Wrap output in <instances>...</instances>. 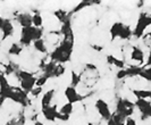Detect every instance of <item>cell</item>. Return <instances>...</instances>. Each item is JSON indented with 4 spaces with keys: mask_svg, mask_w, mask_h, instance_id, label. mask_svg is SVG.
Segmentation results:
<instances>
[{
    "mask_svg": "<svg viewBox=\"0 0 151 125\" xmlns=\"http://www.w3.org/2000/svg\"><path fill=\"white\" fill-rule=\"evenodd\" d=\"M1 32H2V38H1V40L4 41V40H6L7 38L12 37L13 35V33H14V24L12 23L10 20H4V24H2V26H1Z\"/></svg>",
    "mask_w": 151,
    "mask_h": 125,
    "instance_id": "52a82bcc",
    "label": "cell"
},
{
    "mask_svg": "<svg viewBox=\"0 0 151 125\" xmlns=\"http://www.w3.org/2000/svg\"><path fill=\"white\" fill-rule=\"evenodd\" d=\"M74 111V106H73V103H66L65 105H63L60 108V111H58L60 114H64V115H67V116H70L72 115V113Z\"/></svg>",
    "mask_w": 151,
    "mask_h": 125,
    "instance_id": "44dd1931",
    "label": "cell"
},
{
    "mask_svg": "<svg viewBox=\"0 0 151 125\" xmlns=\"http://www.w3.org/2000/svg\"><path fill=\"white\" fill-rule=\"evenodd\" d=\"M57 106H49V107H45L42 108V114L47 121L49 122H55L56 121V114H57Z\"/></svg>",
    "mask_w": 151,
    "mask_h": 125,
    "instance_id": "ba28073f",
    "label": "cell"
},
{
    "mask_svg": "<svg viewBox=\"0 0 151 125\" xmlns=\"http://www.w3.org/2000/svg\"><path fill=\"white\" fill-rule=\"evenodd\" d=\"M55 16L58 18V20H60V22H65L66 20L68 18V15L67 13H65L64 10H57L56 13H55Z\"/></svg>",
    "mask_w": 151,
    "mask_h": 125,
    "instance_id": "f1b7e54d",
    "label": "cell"
},
{
    "mask_svg": "<svg viewBox=\"0 0 151 125\" xmlns=\"http://www.w3.org/2000/svg\"><path fill=\"white\" fill-rule=\"evenodd\" d=\"M70 116H67V115H64V114H60L59 111H57V114H56V119H60L63 122H66L69 119Z\"/></svg>",
    "mask_w": 151,
    "mask_h": 125,
    "instance_id": "f546056e",
    "label": "cell"
},
{
    "mask_svg": "<svg viewBox=\"0 0 151 125\" xmlns=\"http://www.w3.org/2000/svg\"><path fill=\"white\" fill-rule=\"evenodd\" d=\"M96 109L98 111L99 115L101 116L102 119H105V121H108L110 116H111V111H110V107H109V105L105 101V100H102V99H98L97 101H96Z\"/></svg>",
    "mask_w": 151,
    "mask_h": 125,
    "instance_id": "5b68a950",
    "label": "cell"
},
{
    "mask_svg": "<svg viewBox=\"0 0 151 125\" xmlns=\"http://www.w3.org/2000/svg\"><path fill=\"white\" fill-rule=\"evenodd\" d=\"M42 23H43L42 16L39 13H35L34 15H32V26H34L37 29H41L42 27Z\"/></svg>",
    "mask_w": 151,
    "mask_h": 125,
    "instance_id": "ffe728a7",
    "label": "cell"
},
{
    "mask_svg": "<svg viewBox=\"0 0 151 125\" xmlns=\"http://www.w3.org/2000/svg\"><path fill=\"white\" fill-rule=\"evenodd\" d=\"M131 58L132 60H135L139 63L144 61V51H142V49H140L139 47H132V51H131Z\"/></svg>",
    "mask_w": 151,
    "mask_h": 125,
    "instance_id": "7c38bea8",
    "label": "cell"
},
{
    "mask_svg": "<svg viewBox=\"0 0 151 125\" xmlns=\"http://www.w3.org/2000/svg\"><path fill=\"white\" fill-rule=\"evenodd\" d=\"M123 27H124V24H123L122 22H116L111 25V27H110V37H111V41H114L116 38L119 37V34H121Z\"/></svg>",
    "mask_w": 151,
    "mask_h": 125,
    "instance_id": "4fadbf2b",
    "label": "cell"
},
{
    "mask_svg": "<svg viewBox=\"0 0 151 125\" xmlns=\"http://www.w3.org/2000/svg\"><path fill=\"white\" fill-rule=\"evenodd\" d=\"M92 4H98V2H97V1H82V2H80L77 6H75V8L73 9L72 13H77V12H80L81 9L88 7V6H90Z\"/></svg>",
    "mask_w": 151,
    "mask_h": 125,
    "instance_id": "d4e9b609",
    "label": "cell"
},
{
    "mask_svg": "<svg viewBox=\"0 0 151 125\" xmlns=\"http://www.w3.org/2000/svg\"><path fill=\"white\" fill-rule=\"evenodd\" d=\"M106 59H107V63L109 65H114V66H116L117 68H119V69L125 68V61L119 58H117V57H115L113 55H108Z\"/></svg>",
    "mask_w": 151,
    "mask_h": 125,
    "instance_id": "5bb4252c",
    "label": "cell"
},
{
    "mask_svg": "<svg viewBox=\"0 0 151 125\" xmlns=\"http://www.w3.org/2000/svg\"><path fill=\"white\" fill-rule=\"evenodd\" d=\"M134 109H135L134 103L129 101V99H123V98L118 99L117 105H116V113L117 114H119L125 118L131 117V115H133V113H134Z\"/></svg>",
    "mask_w": 151,
    "mask_h": 125,
    "instance_id": "3957f363",
    "label": "cell"
},
{
    "mask_svg": "<svg viewBox=\"0 0 151 125\" xmlns=\"http://www.w3.org/2000/svg\"><path fill=\"white\" fill-rule=\"evenodd\" d=\"M133 35V33H132V30L129 26H126V25H124V27L122 30L121 34H119V39L122 40H129V38Z\"/></svg>",
    "mask_w": 151,
    "mask_h": 125,
    "instance_id": "7402d4cb",
    "label": "cell"
},
{
    "mask_svg": "<svg viewBox=\"0 0 151 125\" xmlns=\"http://www.w3.org/2000/svg\"><path fill=\"white\" fill-rule=\"evenodd\" d=\"M34 125H45L42 122H40V121H37V122H34Z\"/></svg>",
    "mask_w": 151,
    "mask_h": 125,
    "instance_id": "d590c367",
    "label": "cell"
},
{
    "mask_svg": "<svg viewBox=\"0 0 151 125\" xmlns=\"http://www.w3.org/2000/svg\"><path fill=\"white\" fill-rule=\"evenodd\" d=\"M35 81H37V77H34V76L29 79V80H23V81H21V87L19 88L22 89L26 95H29L32 91V89L35 87Z\"/></svg>",
    "mask_w": 151,
    "mask_h": 125,
    "instance_id": "30bf717a",
    "label": "cell"
},
{
    "mask_svg": "<svg viewBox=\"0 0 151 125\" xmlns=\"http://www.w3.org/2000/svg\"><path fill=\"white\" fill-rule=\"evenodd\" d=\"M4 20H5V18H2V17H1V15H0V29H1L2 24H4Z\"/></svg>",
    "mask_w": 151,
    "mask_h": 125,
    "instance_id": "e575fe53",
    "label": "cell"
},
{
    "mask_svg": "<svg viewBox=\"0 0 151 125\" xmlns=\"http://www.w3.org/2000/svg\"><path fill=\"white\" fill-rule=\"evenodd\" d=\"M49 79L45 76V75H41V76H39L38 79H37V81H35V87H39V88H42L43 85H45L47 81H48Z\"/></svg>",
    "mask_w": 151,
    "mask_h": 125,
    "instance_id": "83f0119b",
    "label": "cell"
},
{
    "mask_svg": "<svg viewBox=\"0 0 151 125\" xmlns=\"http://www.w3.org/2000/svg\"><path fill=\"white\" fill-rule=\"evenodd\" d=\"M23 51V47L19 43H13L9 49H8V53L10 56H19Z\"/></svg>",
    "mask_w": 151,
    "mask_h": 125,
    "instance_id": "d6986e66",
    "label": "cell"
},
{
    "mask_svg": "<svg viewBox=\"0 0 151 125\" xmlns=\"http://www.w3.org/2000/svg\"><path fill=\"white\" fill-rule=\"evenodd\" d=\"M132 93L136 97V99H148L151 97L150 90H142V89H133Z\"/></svg>",
    "mask_w": 151,
    "mask_h": 125,
    "instance_id": "2e32d148",
    "label": "cell"
},
{
    "mask_svg": "<svg viewBox=\"0 0 151 125\" xmlns=\"http://www.w3.org/2000/svg\"><path fill=\"white\" fill-rule=\"evenodd\" d=\"M107 125H124L125 124V117H123L122 115L117 114V113H114L111 114L110 118L107 121Z\"/></svg>",
    "mask_w": 151,
    "mask_h": 125,
    "instance_id": "9a60e30c",
    "label": "cell"
},
{
    "mask_svg": "<svg viewBox=\"0 0 151 125\" xmlns=\"http://www.w3.org/2000/svg\"><path fill=\"white\" fill-rule=\"evenodd\" d=\"M33 47H34V49H35L37 51L41 52V53H45L47 50H48V48H47V46H45V42L43 39H39V40L33 41Z\"/></svg>",
    "mask_w": 151,
    "mask_h": 125,
    "instance_id": "ac0fdd59",
    "label": "cell"
},
{
    "mask_svg": "<svg viewBox=\"0 0 151 125\" xmlns=\"http://www.w3.org/2000/svg\"><path fill=\"white\" fill-rule=\"evenodd\" d=\"M143 66H131L129 68H125L126 71V77H135L139 76V74L141 73Z\"/></svg>",
    "mask_w": 151,
    "mask_h": 125,
    "instance_id": "e0dca14e",
    "label": "cell"
},
{
    "mask_svg": "<svg viewBox=\"0 0 151 125\" xmlns=\"http://www.w3.org/2000/svg\"><path fill=\"white\" fill-rule=\"evenodd\" d=\"M31 77H33V74L30 73V72H26V71H19L18 72V79H19V81L29 80Z\"/></svg>",
    "mask_w": 151,
    "mask_h": 125,
    "instance_id": "4316f807",
    "label": "cell"
},
{
    "mask_svg": "<svg viewBox=\"0 0 151 125\" xmlns=\"http://www.w3.org/2000/svg\"><path fill=\"white\" fill-rule=\"evenodd\" d=\"M64 73H65V66H64L63 64L56 65V66H55V69H53L52 77H59L61 75H64Z\"/></svg>",
    "mask_w": 151,
    "mask_h": 125,
    "instance_id": "cb8c5ba5",
    "label": "cell"
},
{
    "mask_svg": "<svg viewBox=\"0 0 151 125\" xmlns=\"http://www.w3.org/2000/svg\"><path fill=\"white\" fill-rule=\"evenodd\" d=\"M116 77H117L118 80L125 79V77H126V71H125V68H123V69H119V71L116 73Z\"/></svg>",
    "mask_w": 151,
    "mask_h": 125,
    "instance_id": "4dcf8cb0",
    "label": "cell"
},
{
    "mask_svg": "<svg viewBox=\"0 0 151 125\" xmlns=\"http://www.w3.org/2000/svg\"><path fill=\"white\" fill-rule=\"evenodd\" d=\"M150 72H151V68H150V66L148 65L147 67H143V68H142V71H141V73L139 74V76L144 79V80H147V81H150L151 80Z\"/></svg>",
    "mask_w": 151,
    "mask_h": 125,
    "instance_id": "484cf974",
    "label": "cell"
},
{
    "mask_svg": "<svg viewBox=\"0 0 151 125\" xmlns=\"http://www.w3.org/2000/svg\"><path fill=\"white\" fill-rule=\"evenodd\" d=\"M41 91H42V88H39V87H35V88L32 89V91H31L30 93L33 95V97H38L40 93H41Z\"/></svg>",
    "mask_w": 151,
    "mask_h": 125,
    "instance_id": "1f68e13d",
    "label": "cell"
},
{
    "mask_svg": "<svg viewBox=\"0 0 151 125\" xmlns=\"http://www.w3.org/2000/svg\"><path fill=\"white\" fill-rule=\"evenodd\" d=\"M16 21L22 26V29L32 26V15L27 14V13H22L16 17Z\"/></svg>",
    "mask_w": 151,
    "mask_h": 125,
    "instance_id": "9c48e42d",
    "label": "cell"
},
{
    "mask_svg": "<svg viewBox=\"0 0 151 125\" xmlns=\"http://www.w3.org/2000/svg\"><path fill=\"white\" fill-rule=\"evenodd\" d=\"M81 75L80 74H77L76 72L74 71H72V80H70V87H73V88H76L80 83H81Z\"/></svg>",
    "mask_w": 151,
    "mask_h": 125,
    "instance_id": "603a6c76",
    "label": "cell"
},
{
    "mask_svg": "<svg viewBox=\"0 0 151 125\" xmlns=\"http://www.w3.org/2000/svg\"><path fill=\"white\" fill-rule=\"evenodd\" d=\"M124 125H137L136 121L133 117H126L125 118V124Z\"/></svg>",
    "mask_w": 151,
    "mask_h": 125,
    "instance_id": "d6a6232c",
    "label": "cell"
},
{
    "mask_svg": "<svg viewBox=\"0 0 151 125\" xmlns=\"http://www.w3.org/2000/svg\"><path fill=\"white\" fill-rule=\"evenodd\" d=\"M93 50H97V51H102L104 50V47L102 46H98V44H92L91 46Z\"/></svg>",
    "mask_w": 151,
    "mask_h": 125,
    "instance_id": "836d02e7",
    "label": "cell"
},
{
    "mask_svg": "<svg viewBox=\"0 0 151 125\" xmlns=\"http://www.w3.org/2000/svg\"><path fill=\"white\" fill-rule=\"evenodd\" d=\"M134 106L142 114V119L151 116V103L148 99H136Z\"/></svg>",
    "mask_w": 151,
    "mask_h": 125,
    "instance_id": "277c9868",
    "label": "cell"
},
{
    "mask_svg": "<svg viewBox=\"0 0 151 125\" xmlns=\"http://www.w3.org/2000/svg\"><path fill=\"white\" fill-rule=\"evenodd\" d=\"M151 24V16L148 15L147 13H141L140 16H139V20H137V23H136V26L134 31H132L133 35L135 38H142L145 32V30L150 26Z\"/></svg>",
    "mask_w": 151,
    "mask_h": 125,
    "instance_id": "7a4b0ae2",
    "label": "cell"
},
{
    "mask_svg": "<svg viewBox=\"0 0 151 125\" xmlns=\"http://www.w3.org/2000/svg\"><path fill=\"white\" fill-rule=\"evenodd\" d=\"M43 35V29H37L34 26L23 27L21 30V38H19V44L21 46H30L33 41L42 39Z\"/></svg>",
    "mask_w": 151,
    "mask_h": 125,
    "instance_id": "6da1fadb",
    "label": "cell"
},
{
    "mask_svg": "<svg viewBox=\"0 0 151 125\" xmlns=\"http://www.w3.org/2000/svg\"><path fill=\"white\" fill-rule=\"evenodd\" d=\"M53 96H55V89H51V90H49V91H47V92L43 93V96L41 98V106H42V108L51 106V101H52L53 99Z\"/></svg>",
    "mask_w": 151,
    "mask_h": 125,
    "instance_id": "8fae6325",
    "label": "cell"
},
{
    "mask_svg": "<svg viewBox=\"0 0 151 125\" xmlns=\"http://www.w3.org/2000/svg\"><path fill=\"white\" fill-rule=\"evenodd\" d=\"M64 93H65V97H66V99H67V103H73V105L75 103H78V101H82L84 98H85V97L81 96V95L76 91V88H73V87H70V85H68L67 88L65 89Z\"/></svg>",
    "mask_w": 151,
    "mask_h": 125,
    "instance_id": "8992f818",
    "label": "cell"
}]
</instances>
